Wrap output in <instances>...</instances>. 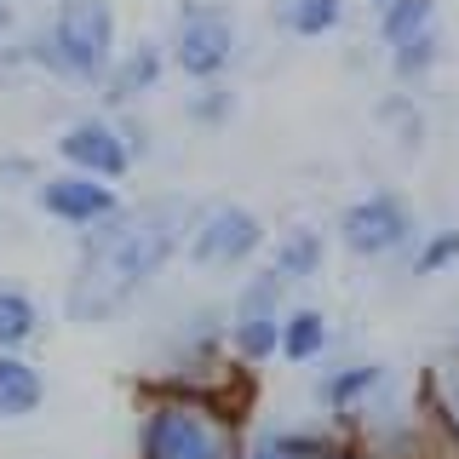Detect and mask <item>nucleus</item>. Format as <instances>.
Listing matches in <instances>:
<instances>
[{"mask_svg":"<svg viewBox=\"0 0 459 459\" xmlns=\"http://www.w3.org/2000/svg\"><path fill=\"white\" fill-rule=\"evenodd\" d=\"M241 459H351V448L327 430H270Z\"/></svg>","mask_w":459,"mask_h":459,"instance_id":"nucleus-12","label":"nucleus"},{"mask_svg":"<svg viewBox=\"0 0 459 459\" xmlns=\"http://www.w3.org/2000/svg\"><path fill=\"white\" fill-rule=\"evenodd\" d=\"M29 57L57 81L104 86L115 64V6L109 0H57L47 29L29 40Z\"/></svg>","mask_w":459,"mask_h":459,"instance_id":"nucleus-3","label":"nucleus"},{"mask_svg":"<svg viewBox=\"0 0 459 459\" xmlns=\"http://www.w3.org/2000/svg\"><path fill=\"white\" fill-rule=\"evenodd\" d=\"M373 6H385V0H373Z\"/></svg>","mask_w":459,"mask_h":459,"instance_id":"nucleus-27","label":"nucleus"},{"mask_svg":"<svg viewBox=\"0 0 459 459\" xmlns=\"http://www.w3.org/2000/svg\"><path fill=\"white\" fill-rule=\"evenodd\" d=\"M195 207L184 195H155L143 207H121L104 224L81 230V264L69 276L64 316L69 322H115L126 316L138 287H150L178 258Z\"/></svg>","mask_w":459,"mask_h":459,"instance_id":"nucleus-1","label":"nucleus"},{"mask_svg":"<svg viewBox=\"0 0 459 459\" xmlns=\"http://www.w3.org/2000/svg\"><path fill=\"white\" fill-rule=\"evenodd\" d=\"M247 442H241L236 413L207 402L201 391H172L161 396L138 425V459H241Z\"/></svg>","mask_w":459,"mask_h":459,"instance_id":"nucleus-2","label":"nucleus"},{"mask_svg":"<svg viewBox=\"0 0 459 459\" xmlns=\"http://www.w3.org/2000/svg\"><path fill=\"white\" fill-rule=\"evenodd\" d=\"M281 23L293 29L299 40H322V35H333L344 23V0H287Z\"/></svg>","mask_w":459,"mask_h":459,"instance_id":"nucleus-18","label":"nucleus"},{"mask_svg":"<svg viewBox=\"0 0 459 459\" xmlns=\"http://www.w3.org/2000/svg\"><path fill=\"white\" fill-rule=\"evenodd\" d=\"M379 385H385V368L379 362H356V368L327 373V379L316 385V396H322V408H362Z\"/></svg>","mask_w":459,"mask_h":459,"instance_id":"nucleus-14","label":"nucleus"},{"mask_svg":"<svg viewBox=\"0 0 459 459\" xmlns=\"http://www.w3.org/2000/svg\"><path fill=\"white\" fill-rule=\"evenodd\" d=\"M47 402V379L18 351H0V420H29Z\"/></svg>","mask_w":459,"mask_h":459,"instance_id":"nucleus-11","label":"nucleus"},{"mask_svg":"<svg viewBox=\"0 0 459 459\" xmlns=\"http://www.w3.org/2000/svg\"><path fill=\"white\" fill-rule=\"evenodd\" d=\"M351 459H356V454H351Z\"/></svg>","mask_w":459,"mask_h":459,"instance_id":"nucleus-28","label":"nucleus"},{"mask_svg":"<svg viewBox=\"0 0 459 459\" xmlns=\"http://www.w3.org/2000/svg\"><path fill=\"white\" fill-rule=\"evenodd\" d=\"M437 57H442V35L430 29V35H420V40H402V47H391V75L402 86H420L430 69H437Z\"/></svg>","mask_w":459,"mask_h":459,"instance_id":"nucleus-20","label":"nucleus"},{"mask_svg":"<svg viewBox=\"0 0 459 459\" xmlns=\"http://www.w3.org/2000/svg\"><path fill=\"white\" fill-rule=\"evenodd\" d=\"M236 47H241V35H236V18L219 6H207V0H190V6H178V29H172V47L167 57L184 69L195 86H212L224 75L230 64H236Z\"/></svg>","mask_w":459,"mask_h":459,"instance_id":"nucleus-4","label":"nucleus"},{"mask_svg":"<svg viewBox=\"0 0 459 459\" xmlns=\"http://www.w3.org/2000/svg\"><path fill=\"white\" fill-rule=\"evenodd\" d=\"M339 241L356 258H385L413 241V207L396 190H373L339 212Z\"/></svg>","mask_w":459,"mask_h":459,"instance_id":"nucleus-6","label":"nucleus"},{"mask_svg":"<svg viewBox=\"0 0 459 459\" xmlns=\"http://www.w3.org/2000/svg\"><path fill=\"white\" fill-rule=\"evenodd\" d=\"M258 247H264V224L253 207H207L184 236L195 270H241L247 258H258Z\"/></svg>","mask_w":459,"mask_h":459,"instance_id":"nucleus-5","label":"nucleus"},{"mask_svg":"<svg viewBox=\"0 0 459 459\" xmlns=\"http://www.w3.org/2000/svg\"><path fill=\"white\" fill-rule=\"evenodd\" d=\"M230 115H236V92H230V86H219V81L201 86L195 104H190V121H195V126H207V133H212V126H224Z\"/></svg>","mask_w":459,"mask_h":459,"instance_id":"nucleus-24","label":"nucleus"},{"mask_svg":"<svg viewBox=\"0 0 459 459\" xmlns=\"http://www.w3.org/2000/svg\"><path fill=\"white\" fill-rule=\"evenodd\" d=\"M57 155L69 161V172H86V178H104V184H121L133 172V143H126L121 121L109 115H81L57 133Z\"/></svg>","mask_w":459,"mask_h":459,"instance_id":"nucleus-7","label":"nucleus"},{"mask_svg":"<svg viewBox=\"0 0 459 459\" xmlns=\"http://www.w3.org/2000/svg\"><path fill=\"white\" fill-rule=\"evenodd\" d=\"M281 293H287V281H276L270 270H258V276L236 293V316H276Z\"/></svg>","mask_w":459,"mask_h":459,"instance_id":"nucleus-23","label":"nucleus"},{"mask_svg":"<svg viewBox=\"0 0 459 459\" xmlns=\"http://www.w3.org/2000/svg\"><path fill=\"white\" fill-rule=\"evenodd\" d=\"M459 264V230H437V236L420 241L413 253V276H442V270Z\"/></svg>","mask_w":459,"mask_h":459,"instance_id":"nucleus-21","label":"nucleus"},{"mask_svg":"<svg viewBox=\"0 0 459 459\" xmlns=\"http://www.w3.org/2000/svg\"><path fill=\"white\" fill-rule=\"evenodd\" d=\"M437 29V0H385L379 6V40L402 47V40H420Z\"/></svg>","mask_w":459,"mask_h":459,"instance_id":"nucleus-15","label":"nucleus"},{"mask_svg":"<svg viewBox=\"0 0 459 459\" xmlns=\"http://www.w3.org/2000/svg\"><path fill=\"white\" fill-rule=\"evenodd\" d=\"M281 339V316H230V351L241 362H270Z\"/></svg>","mask_w":459,"mask_h":459,"instance_id":"nucleus-17","label":"nucleus"},{"mask_svg":"<svg viewBox=\"0 0 459 459\" xmlns=\"http://www.w3.org/2000/svg\"><path fill=\"white\" fill-rule=\"evenodd\" d=\"M23 178H35V161H23V155H6L0 161V184H23ZM40 184V178H35Z\"/></svg>","mask_w":459,"mask_h":459,"instance_id":"nucleus-25","label":"nucleus"},{"mask_svg":"<svg viewBox=\"0 0 459 459\" xmlns=\"http://www.w3.org/2000/svg\"><path fill=\"white\" fill-rule=\"evenodd\" d=\"M322 264H327V236L322 230H310V224H299V230H287V236L276 241V253H270V276L276 281H310V276H322Z\"/></svg>","mask_w":459,"mask_h":459,"instance_id":"nucleus-10","label":"nucleus"},{"mask_svg":"<svg viewBox=\"0 0 459 459\" xmlns=\"http://www.w3.org/2000/svg\"><path fill=\"white\" fill-rule=\"evenodd\" d=\"M167 75V47H155V40H138L126 57H115L109 75H104V92L109 104H133L138 92H155Z\"/></svg>","mask_w":459,"mask_h":459,"instance_id":"nucleus-9","label":"nucleus"},{"mask_svg":"<svg viewBox=\"0 0 459 459\" xmlns=\"http://www.w3.org/2000/svg\"><path fill=\"white\" fill-rule=\"evenodd\" d=\"M425 402H430V413H437V430L459 448V362L430 373V379H425Z\"/></svg>","mask_w":459,"mask_h":459,"instance_id":"nucleus-19","label":"nucleus"},{"mask_svg":"<svg viewBox=\"0 0 459 459\" xmlns=\"http://www.w3.org/2000/svg\"><path fill=\"white\" fill-rule=\"evenodd\" d=\"M12 29H18V12H12V0H0V40H6Z\"/></svg>","mask_w":459,"mask_h":459,"instance_id":"nucleus-26","label":"nucleus"},{"mask_svg":"<svg viewBox=\"0 0 459 459\" xmlns=\"http://www.w3.org/2000/svg\"><path fill=\"white\" fill-rule=\"evenodd\" d=\"M35 201L40 212L69 230H92L104 224L109 212H121V195H115V184L104 178H86V172H52V178L35 184Z\"/></svg>","mask_w":459,"mask_h":459,"instance_id":"nucleus-8","label":"nucleus"},{"mask_svg":"<svg viewBox=\"0 0 459 459\" xmlns=\"http://www.w3.org/2000/svg\"><path fill=\"white\" fill-rule=\"evenodd\" d=\"M327 339H333V327H327V316L305 305V310H287L281 316V339H276V356L287 362H316V356L327 351Z\"/></svg>","mask_w":459,"mask_h":459,"instance_id":"nucleus-13","label":"nucleus"},{"mask_svg":"<svg viewBox=\"0 0 459 459\" xmlns=\"http://www.w3.org/2000/svg\"><path fill=\"white\" fill-rule=\"evenodd\" d=\"M40 333V305L23 287H0V351H23Z\"/></svg>","mask_w":459,"mask_h":459,"instance_id":"nucleus-16","label":"nucleus"},{"mask_svg":"<svg viewBox=\"0 0 459 459\" xmlns=\"http://www.w3.org/2000/svg\"><path fill=\"white\" fill-rule=\"evenodd\" d=\"M379 115H385V126L402 138V150H420V143H425V115H420L413 98H385Z\"/></svg>","mask_w":459,"mask_h":459,"instance_id":"nucleus-22","label":"nucleus"}]
</instances>
